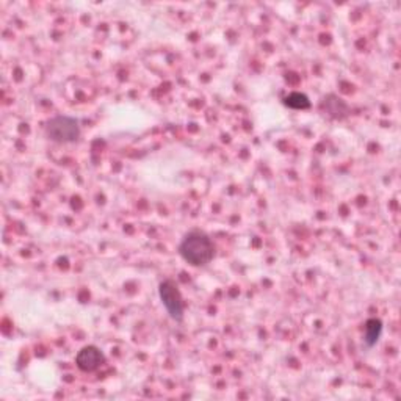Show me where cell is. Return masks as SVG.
<instances>
[{"mask_svg":"<svg viewBox=\"0 0 401 401\" xmlns=\"http://www.w3.org/2000/svg\"><path fill=\"white\" fill-rule=\"evenodd\" d=\"M179 254L193 267H204L215 257V246L206 232L191 231L179 245Z\"/></svg>","mask_w":401,"mask_h":401,"instance_id":"cell-1","label":"cell"},{"mask_svg":"<svg viewBox=\"0 0 401 401\" xmlns=\"http://www.w3.org/2000/svg\"><path fill=\"white\" fill-rule=\"evenodd\" d=\"M46 133L54 143H74L80 137V122L71 116H55L46 126Z\"/></svg>","mask_w":401,"mask_h":401,"instance_id":"cell-2","label":"cell"},{"mask_svg":"<svg viewBox=\"0 0 401 401\" xmlns=\"http://www.w3.org/2000/svg\"><path fill=\"white\" fill-rule=\"evenodd\" d=\"M158 296L162 304L165 306L166 312L170 313V317L176 322H182L183 320V298L181 290H179L177 284L174 281L166 279L163 282H160L158 286Z\"/></svg>","mask_w":401,"mask_h":401,"instance_id":"cell-3","label":"cell"},{"mask_svg":"<svg viewBox=\"0 0 401 401\" xmlns=\"http://www.w3.org/2000/svg\"><path fill=\"white\" fill-rule=\"evenodd\" d=\"M106 362V356L101 350L95 345H90V347L82 348L76 356V363L77 367L85 373H92Z\"/></svg>","mask_w":401,"mask_h":401,"instance_id":"cell-4","label":"cell"},{"mask_svg":"<svg viewBox=\"0 0 401 401\" xmlns=\"http://www.w3.org/2000/svg\"><path fill=\"white\" fill-rule=\"evenodd\" d=\"M323 107H325L326 112H328L329 116H332V118H337V120L345 118V116H347L350 112V108H348L347 104H345L343 99H341L336 95H329L328 97H325Z\"/></svg>","mask_w":401,"mask_h":401,"instance_id":"cell-5","label":"cell"},{"mask_svg":"<svg viewBox=\"0 0 401 401\" xmlns=\"http://www.w3.org/2000/svg\"><path fill=\"white\" fill-rule=\"evenodd\" d=\"M382 334V322L379 318H370L366 323V336H363V342L368 348L375 347L378 343L379 337Z\"/></svg>","mask_w":401,"mask_h":401,"instance_id":"cell-6","label":"cell"},{"mask_svg":"<svg viewBox=\"0 0 401 401\" xmlns=\"http://www.w3.org/2000/svg\"><path fill=\"white\" fill-rule=\"evenodd\" d=\"M284 106L288 108H293V110H307V108H311V101L304 92L293 91V92H290L288 96L284 97Z\"/></svg>","mask_w":401,"mask_h":401,"instance_id":"cell-7","label":"cell"}]
</instances>
